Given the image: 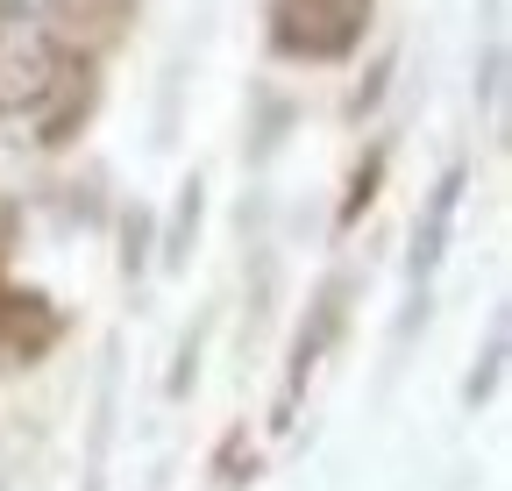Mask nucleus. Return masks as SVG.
I'll use <instances>...</instances> for the list:
<instances>
[{"label":"nucleus","instance_id":"2","mask_svg":"<svg viewBox=\"0 0 512 491\" xmlns=\"http://www.w3.org/2000/svg\"><path fill=\"white\" fill-rule=\"evenodd\" d=\"M377 0H278L271 8V43L278 57H299V65H335L349 57L370 29Z\"/></svg>","mask_w":512,"mask_h":491},{"label":"nucleus","instance_id":"1","mask_svg":"<svg viewBox=\"0 0 512 491\" xmlns=\"http://www.w3.org/2000/svg\"><path fill=\"white\" fill-rule=\"evenodd\" d=\"M64 86V50L57 29L15 0H0V114H36L50 107V93Z\"/></svg>","mask_w":512,"mask_h":491},{"label":"nucleus","instance_id":"3","mask_svg":"<svg viewBox=\"0 0 512 491\" xmlns=\"http://www.w3.org/2000/svg\"><path fill=\"white\" fill-rule=\"evenodd\" d=\"M456 200H463V171H448L441 186H434V200H427V221L413 228V285L441 264V242H448V221H456Z\"/></svg>","mask_w":512,"mask_h":491}]
</instances>
